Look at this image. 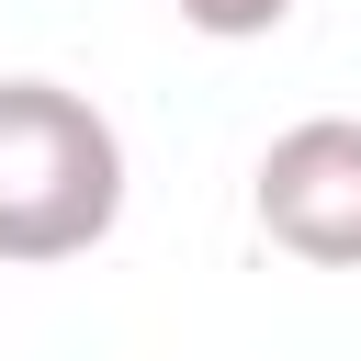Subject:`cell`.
<instances>
[{
    "label": "cell",
    "mask_w": 361,
    "mask_h": 361,
    "mask_svg": "<svg viewBox=\"0 0 361 361\" xmlns=\"http://www.w3.org/2000/svg\"><path fill=\"white\" fill-rule=\"evenodd\" d=\"M180 23H192V34H214V45H248V34H282V23H293V0H180Z\"/></svg>",
    "instance_id": "obj_3"
},
{
    "label": "cell",
    "mask_w": 361,
    "mask_h": 361,
    "mask_svg": "<svg viewBox=\"0 0 361 361\" xmlns=\"http://www.w3.org/2000/svg\"><path fill=\"white\" fill-rule=\"evenodd\" d=\"M124 226V135L68 79H0V271L90 259Z\"/></svg>",
    "instance_id": "obj_1"
},
{
    "label": "cell",
    "mask_w": 361,
    "mask_h": 361,
    "mask_svg": "<svg viewBox=\"0 0 361 361\" xmlns=\"http://www.w3.org/2000/svg\"><path fill=\"white\" fill-rule=\"evenodd\" d=\"M248 214L305 271H361V113H305L259 147Z\"/></svg>",
    "instance_id": "obj_2"
}]
</instances>
